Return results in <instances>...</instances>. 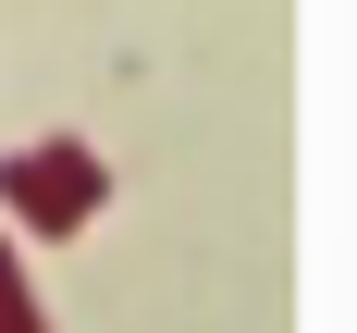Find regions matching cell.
<instances>
[{
  "mask_svg": "<svg viewBox=\"0 0 357 333\" xmlns=\"http://www.w3.org/2000/svg\"><path fill=\"white\" fill-rule=\"evenodd\" d=\"M0 222H13V235H37V247H62V235H86L99 210H86L37 148H0Z\"/></svg>",
  "mask_w": 357,
  "mask_h": 333,
  "instance_id": "cell-1",
  "label": "cell"
},
{
  "mask_svg": "<svg viewBox=\"0 0 357 333\" xmlns=\"http://www.w3.org/2000/svg\"><path fill=\"white\" fill-rule=\"evenodd\" d=\"M0 333H50V309H37V272H25V235H0Z\"/></svg>",
  "mask_w": 357,
  "mask_h": 333,
  "instance_id": "cell-2",
  "label": "cell"
}]
</instances>
